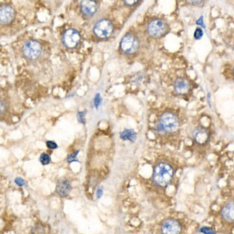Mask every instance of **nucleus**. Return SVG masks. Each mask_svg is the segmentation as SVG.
Segmentation results:
<instances>
[{
	"label": "nucleus",
	"mask_w": 234,
	"mask_h": 234,
	"mask_svg": "<svg viewBox=\"0 0 234 234\" xmlns=\"http://www.w3.org/2000/svg\"><path fill=\"white\" fill-rule=\"evenodd\" d=\"M113 31V24L106 19L99 20L94 27V32L99 39H107L111 35Z\"/></svg>",
	"instance_id": "423d86ee"
},
{
	"label": "nucleus",
	"mask_w": 234,
	"mask_h": 234,
	"mask_svg": "<svg viewBox=\"0 0 234 234\" xmlns=\"http://www.w3.org/2000/svg\"><path fill=\"white\" fill-rule=\"evenodd\" d=\"M80 40H81V35L78 31L74 29H69L63 34V44L69 49L75 48L78 44Z\"/></svg>",
	"instance_id": "0eeeda50"
},
{
	"label": "nucleus",
	"mask_w": 234,
	"mask_h": 234,
	"mask_svg": "<svg viewBox=\"0 0 234 234\" xmlns=\"http://www.w3.org/2000/svg\"><path fill=\"white\" fill-rule=\"evenodd\" d=\"M125 4L127 5V6H133V5L136 4L139 0H123Z\"/></svg>",
	"instance_id": "393cba45"
},
{
	"label": "nucleus",
	"mask_w": 234,
	"mask_h": 234,
	"mask_svg": "<svg viewBox=\"0 0 234 234\" xmlns=\"http://www.w3.org/2000/svg\"><path fill=\"white\" fill-rule=\"evenodd\" d=\"M40 161L42 165H48L50 162V157L48 154H42L40 157Z\"/></svg>",
	"instance_id": "dca6fc26"
},
{
	"label": "nucleus",
	"mask_w": 234,
	"mask_h": 234,
	"mask_svg": "<svg viewBox=\"0 0 234 234\" xmlns=\"http://www.w3.org/2000/svg\"><path fill=\"white\" fill-rule=\"evenodd\" d=\"M174 174L173 168L169 163L160 162L155 167L153 180L157 185L166 187L171 182Z\"/></svg>",
	"instance_id": "f257e3e1"
},
{
	"label": "nucleus",
	"mask_w": 234,
	"mask_h": 234,
	"mask_svg": "<svg viewBox=\"0 0 234 234\" xmlns=\"http://www.w3.org/2000/svg\"><path fill=\"white\" fill-rule=\"evenodd\" d=\"M102 194H103L102 188H98V189L97 190V191H96V196H97L98 199H99V198H101Z\"/></svg>",
	"instance_id": "a878e982"
},
{
	"label": "nucleus",
	"mask_w": 234,
	"mask_h": 234,
	"mask_svg": "<svg viewBox=\"0 0 234 234\" xmlns=\"http://www.w3.org/2000/svg\"><path fill=\"white\" fill-rule=\"evenodd\" d=\"M174 89L178 95H186L190 91V84L185 79L178 78L174 84Z\"/></svg>",
	"instance_id": "9b49d317"
},
{
	"label": "nucleus",
	"mask_w": 234,
	"mask_h": 234,
	"mask_svg": "<svg viewBox=\"0 0 234 234\" xmlns=\"http://www.w3.org/2000/svg\"><path fill=\"white\" fill-rule=\"evenodd\" d=\"M41 53V45L37 41H27L23 46V54L28 59H35Z\"/></svg>",
	"instance_id": "39448f33"
},
{
	"label": "nucleus",
	"mask_w": 234,
	"mask_h": 234,
	"mask_svg": "<svg viewBox=\"0 0 234 234\" xmlns=\"http://www.w3.org/2000/svg\"><path fill=\"white\" fill-rule=\"evenodd\" d=\"M5 110V105L2 102H0V113H2V112H4Z\"/></svg>",
	"instance_id": "bb28decb"
},
{
	"label": "nucleus",
	"mask_w": 234,
	"mask_h": 234,
	"mask_svg": "<svg viewBox=\"0 0 234 234\" xmlns=\"http://www.w3.org/2000/svg\"><path fill=\"white\" fill-rule=\"evenodd\" d=\"M101 96H100V95H99V94H97V95H95V98H94V104H95V107L98 109L99 105H101Z\"/></svg>",
	"instance_id": "aec40b11"
},
{
	"label": "nucleus",
	"mask_w": 234,
	"mask_h": 234,
	"mask_svg": "<svg viewBox=\"0 0 234 234\" xmlns=\"http://www.w3.org/2000/svg\"><path fill=\"white\" fill-rule=\"evenodd\" d=\"M71 190V186L70 182L67 180H59L56 185V193L59 195L64 198L68 195Z\"/></svg>",
	"instance_id": "f8f14e48"
},
{
	"label": "nucleus",
	"mask_w": 234,
	"mask_h": 234,
	"mask_svg": "<svg viewBox=\"0 0 234 234\" xmlns=\"http://www.w3.org/2000/svg\"><path fill=\"white\" fill-rule=\"evenodd\" d=\"M15 11L13 7L5 5L0 7V24H8L14 19Z\"/></svg>",
	"instance_id": "6e6552de"
},
{
	"label": "nucleus",
	"mask_w": 234,
	"mask_h": 234,
	"mask_svg": "<svg viewBox=\"0 0 234 234\" xmlns=\"http://www.w3.org/2000/svg\"><path fill=\"white\" fill-rule=\"evenodd\" d=\"M180 123L177 116L172 113H165L160 118L158 128L161 131L173 133L179 128Z\"/></svg>",
	"instance_id": "f03ea898"
},
{
	"label": "nucleus",
	"mask_w": 234,
	"mask_h": 234,
	"mask_svg": "<svg viewBox=\"0 0 234 234\" xmlns=\"http://www.w3.org/2000/svg\"><path fill=\"white\" fill-rule=\"evenodd\" d=\"M147 30L151 37L159 39L166 34L169 30V27L166 21L160 19H155L148 24Z\"/></svg>",
	"instance_id": "7ed1b4c3"
},
{
	"label": "nucleus",
	"mask_w": 234,
	"mask_h": 234,
	"mask_svg": "<svg viewBox=\"0 0 234 234\" xmlns=\"http://www.w3.org/2000/svg\"><path fill=\"white\" fill-rule=\"evenodd\" d=\"M79 151H77L76 152H74V153L71 154V155H70V156H68V158H67V161H68L69 163H71V162H73V161H78V159H77V154H78Z\"/></svg>",
	"instance_id": "f3484780"
},
{
	"label": "nucleus",
	"mask_w": 234,
	"mask_h": 234,
	"mask_svg": "<svg viewBox=\"0 0 234 234\" xmlns=\"http://www.w3.org/2000/svg\"><path fill=\"white\" fill-rule=\"evenodd\" d=\"M199 232L203 233H207V234H214L215 233V232H214V230H212V228L209 227H202L199 230Z\"/></svg>",
	"instance_id": "a211bd4d"
},
{
	"label": "nucleus",
	"mask_w": 234,
	"mask_h": 234,
	"mask_svg": "<svg viewBox=\"0 0 234 234\" xmlns=\"http://www.w3.org/2000/svg\"><path fill=\"white\" fill-rule=\"evenodd\" d=\"M120 138L123 141H130L131 142H134L137 138V133L133 131V130L126 129L119 133Z\"/></svg>",
	"instance_id": "2eb2a0df"
},
{
	"label": "nucleus",
	"mask_w": 234,
	"mask_h": 234,
	"mask_svg": "<svg viewBox=\"0 0 234 234\" xmlns=\"http://www.w3.org/2000/svg\"><path fill=\"white\" fill-rule=\"evenodd\" d=\"M46 145L49 149H56V148L58 147V145L56 144V143H55L54 141H47Z\"/></svg>",
	"instance_id": "4be33fe9"
},
{
	"label": "nucleus",
	"mask_w": 234,
	"mask_h": 234,
	"mask_svg": "<svg viewBox=\"0 0 234 234\" xmlns=\"http://www.w3.org/2000/svg\"><path fill=\"white\" fill-rule=\"evenodd\" d=\"M202 36H203V31L201 30V29H196V31L194 32V38H195L196 39H201Z\"/></svg>",
	"instance_id": "412c9836"
},
{
	"label": "nucleus",
	"mask_w": 234,
	"mask_h": 234,
	"mask_svg": "<svg viewBox=\"0 0 234 234\" xmlns=\"http://www.w3.org/2000/svg\"><path fill=\"white\" fill-rule=\"evenodd\" d=\"M81 11L86 16H91L97 11V3L94 0H83L81 4Z\"/></svg>",
	"instance_id": "9d476101"
},
{
	"label": "nucleus",
	"mask_w": 234,
	"mask_h": 234,
	"mask_svg": "<svg viewBox=\"0 0 234 234\" xmlns=\"http://www.w3.org/2000/svg\"><path fill=\"white\" fill-rule=\"evenodd\" d=\"M161 232L166 234H177L181 232V226L175 219H167L161 225Z\"/></svg>",
	"instance_id": "1a4fd4ad"
},
{
	"label": "nucleus",
	"mask_w": 234,
	"mask_h": 234,
	"mask_svg": "<svg viewBox=\"0 0 234 234\" xmlns=\"http://www.w3.org/2000/svg\"><path fill=\"white\" fill-rule=\"evenodd\" d=\"M194 139L199 144H204L208 140V134L203 129H197L194 132Z\"/></svg>",
	"instance_id": "ddd939ff"
},
{
	"label": "nucleus",
	"mask_w": 234,
	"mask_h": 234,
	"mask_svg": "<svg viewBox=\"0 0 234 234\" xmlns=\"http://www.w3.org/2000/svg\"><path fill=\"white\" fill-rule=\"evenodd\" d=\"M190 5H199L202 2L203 0H186Z\"/></svg>",
	"instance_id": "b1692460"
},
{
	"label": "nucleus",
	"mask_w": 234,
	"mask_h": 234,
	"mask_svg": "<svg viewBox=\"0 0 234 234\" xmlns=\"http://www.w3.org/2000/svg\"><path fill=\"white\" fill-rule=\"evenodd\" d=\"M77 119L80 123L85 124V112H79L77 114Z\"/></svg>",
	"instance_id": "6ab92c4d"
},
{
	"label": "nucleus",
	"mask_w": 234,
	"mask_h": 234,
	"mask_svg": "<svg viewBox=\"0 0 234 234\" xmlns=\"http://www.w3.org/2000/svg\"><path fill=\"white\" fill-rule=\"evenodd\" d=\"M15 183H16V185H18L19 187H22V186H24V180H23L22 178L20 177H17L16 178L15 180Z\"/></svg>",
	"instance_id": "5701e85b"
},
{
	"label": "nucleus",
	"mask_w": 234,
	"mask_h": 234,
	"mask_svg": "<svg viewBox=\"0 0 234 234\" xmlns=\"http://www.w3.org/2000/svg\"><path fill=\"white\" fill-rule=\"evenodd\" d=\"M222 217L229 222H233L234 218V207L233 202H230L222 208Z\"/></svg>",
	"instance_id": "4468645a"
},
{
	"label": "nucleus",
	"mask_w": 234,
	"mask_h": 234,
	"mask_svg": "<svg viewBox=\"0 0 234 234\" xmlns=\"http://www.w3.org/2000/svg\"><path fill=\"white\" fill-rule=\"evenodd\" d=\"M140 42L137 38L133 34H127L123 37L120 42V48L123 53L133 54L139 49Z\"/></svg>",
	"instance_id": "20e7f679"
}]
</instances>
